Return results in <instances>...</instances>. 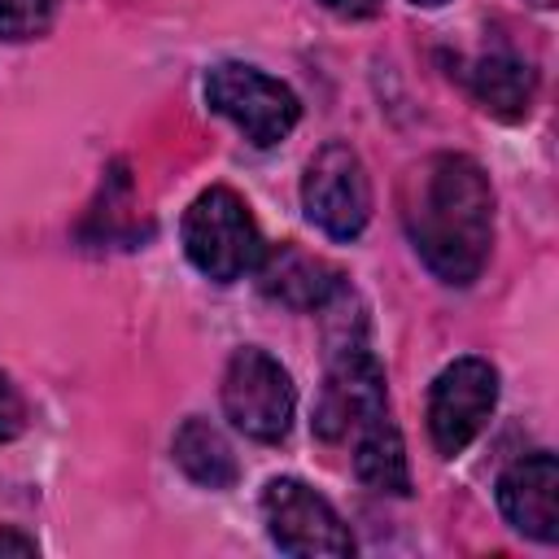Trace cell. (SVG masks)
I'll list each match as a JSON object with an SVG mask.
<instances>
[{
  "label": "cell",
  "mask_w": 559,
  "mask_h": 559,
  "mask_svg": "<svg viewBox=\"0 0 559 559\" xmlns=\"http://www.w3.org/2000/svg\"><path fill=\"white\" fill-rule=\"evenodd\" d=\"M406 231L441 284H472L493 249V188L467 153H437L415 175Z\"/></svg>",
  "instance_id": "obj_1"
},
{
  "label": "cell",
  "mask_w": 559,
  "mask_h": 559,
  "mask_svg": "<svg viewBox=\"0 0 559 559\" xmlns=\"http://www.w3.org/2000/svg\"><path fill=\"white\" fill-rule=\"evenodd\" d=\"M332 358H328V380L314 406V432L323 441H341L358 432L367 419L389 411L384 393V367L367 345V323L354 314L341 323V332L328 336Z\"/></svg>",
  "instance_id": "obj_2"
},
{
  "label": "cell",
  "mask_w": 559,
  "mask_h": 559,
  "mask_svg": "<svg viewBox=\"0 0 559 559\" xmlns=\"http://www.w3.org/2000/svg\"><path fill=\"white\" fill-rule=\"evenodd\" d=\"M262 249H266L262 231H258L249 205L231 188L214 183L188 205V214H183V253L205 280L231 284V280L249 275L258 266Z\"/></svg>",
  "instance_id": "obj_3"
},
{
  "label": "cell",
  "mask_w": 559,
  "mask_h": 559,
  "mask_svg": "<svg viewBox=\"0 0 559 559\" xmlns=\"http://www.w3.org/2000/svg\"><path fill=\"white\" fill-rule=\"evenodd\" d=\"M205 105L218 118H227L258 148L288 140L297 118H301L297 92L288 83L271 79L266 70L245 66V61H223L205 74Z\"/></svg>",
  "instance_id": "obj_4"
},
{
  "label": "cell",
  "mask_w": 559,
  "mask_h": 559,
  "mask_svg": "<svg viewBox=\"0 0 559 559\" xmlns=\"http://www.w3.org/2000/svg\"><path fill=\"white\" fill-rule=\"evenodd\" d=\"M297 389L280 358H271L258 345H245L227 358L223 371V415L236 432L253 441H284L293 428Z\"/></svg>",
  "instance_id": "obj_5"
},
{
  "label": "cell",
  "mask_w": 559,
  "mask_h": 559,
  "mask_svg": "<svg viewBox=\"0 0 559 559\" xmlns=\"http://www.w3.org/2000/svg\"><path fill=\"white\" fill-rule=\"evenodd\" d=\"M498 406V367L489 358L463 354L445 362L428 393V437L437 454L454 459L463 454L489 424Z\"/></svg>",
  "instance_id": "obj_6"
},
{
  "label": "cell",
  "mask_w": 559,
  "mask_h": 559,
  "mask_svg": "<svg viewBox=\"0 0 559 559\" xmlns=\"http://www.w3.org/2000/svg\"><path fill=\"white\" fill-rule=\"evenodd\" d=\"M301 210L332 240L362 236L371 218V179H367L362 157L349 144L332 140L310 157L306 179H301Z\"/></svg>",
  "instance_id": "obj_7"
},
{
  "label": "cell",
  "mask_w": 559,
  "mask_h": 559,
  "mask_svg": "<svg viewBox=\"0 0 559 559\" xmlns=\"http://www.w3.org/2000/svg\"><path fill=\"white\" fill-rule=\"evenodd\" d=\"M262 520H266L271 542L284 555H301V559L354 555V537H349L345 520L336 515V507L319 489L297 480V476L266 480V489H262Z\"/></svg>",
  "instance_id": "obj_8"
},
{
  "label": "cell",
  "mask_w": 559,
  "mask_h": 559,
  "mask_svg": "<svg viewBox=\"0 0 559 559\" xmlns=\"http://www.w3.org/2000/svg\"><path fill=\"white\" fill-rule=\"evenodd\" d=\"M498 507L511 528L533 542H559V463L550 450L515 459L498 476Z\"/></svg>",
  "instance_id": "obj_9"
},
{
  "label": "cell",
  "mask_w": 559,
  "mask_h": 559,
  "mask_svg": "<svg viewBox=\"0 0 559 559\" xmlns=\"http://www.w3.org/2000/svg\"><path fill=\"white\" fill-rule=\"evenodd\" d=\"M253 271H258V288L288 310H323L345 284V275L332 262H323L319 253H306L293 240L262 249Z\"/></svg>",
  "instance_id": "obj_10"
},
{
  "label": "cell",
  "mask_w": 559,
  "mask_h": 559,
  "mask_svg": "<svg viewBox=\"0 0 559 559\" xmlns=\"http://www.w3.org/2000/svg\"><path fill=\"white\" fill-rule=\"evenodd\" d=\"M354 472L367 489L376 493H393V498H406L411 493V463H406V445H402V432L397 424L384 415L367 419L358 432H354Z\"/></svg>",
  "instance_id": "obj_11"
},
{
  "label": "cell",
  "mask_w": 559,
  "mask_h": 559,
  "mask_svg": "<svg viewBox=\"0 0 559 559\" xmlns=\"http://www.w3.org/2000/svg\"><path fill=\"white\" fill-rule=\"evenodd\" d=\"M467 87L476 96V105L502 122H520L528 109H533V96H537V74L528 61L520 57H507V52H493V57H480L467 74Z\"/></svg>",
  "instance_id": "obj_12"
},
{
  "label": "cell",
  "mask_w": 559,
  "mask_h": 559,
  "mask_svg": "<svg viewBox=\"0 0 559 559\" xmlns=\"http://www.w3.org/2000/svg\"><path fill=\"white\" fill-rule=\"evenodd\" d=\"M170 454H175L179 472L188 480L205 485V489H231L236 476H240V463L231 454V441L210 419H201V415H192V419L179 424V432L170 441Z\"/></svg>",
  "instance_id": "obj_13"
},
{
  "label": "cell",
  "mask_w": 559,
  "mask_h": 559,
  "mask_svg": "<svg viewBox=\"0 0 559 559\" xmlns=\"http://www.w3.org/2000/svg\"><path fill=\"white\" fill-rule=\"evenodd\" d=\"M61 0H0V39H35L57 22Z\"/></svg>",
  "instance_id": "obj_14"
},
{
  "label": "cell",
  "mask_w": 559,
  "mask_h": 559,
  "mask_svg": "<svg viewBox=\"0 0 559 559\" xmlns=\"http://www.w3.org/2000/svg\"><path fill=\"white\" fill-rule=\"evenodd\" d=\"M26 428V397L9 371H0V441H13Z\"/></svg>",
  "instance_id": "obj_15"
},
{
  "label": "cell",
  "mask_w": 559,
  "mask_h": 559,
  "mask_svg": "<svg viewBox=\"0 0 559 559\" xmlns=\"http://www.w3.org/2000/svg\"><path fill=\"white\" fill-rule=\"evenodd\" d=\"M319 4L336 17H371L380 9V0H319Z\"/></svg>",
  "instance_id": "obj_16"
},
{
  "label": "cell",
  "mask_w": 559,
  "mask_h": 559,
  "mask_svg": "<svg viewBox=\"0 0 559 559\" xmlns=\"http://www.w3.org/2000/svg\"><path fill=\"white\" fill-rule=\"evenodd\" d=\"M35 550H39L35 537H22V533H13V528L0 533V555H35Z\"/></svg>",
  "instance_id": "obj_17"
},
{
  "label": "cell",
  "mask_w": 559,
  "mask_h": 559,
  "mask_svg": "<svg viewBox=\"0 0 559 559\" xmlns=\"http://www.w3.org/2000/svg\"><path fill=\"white\" fill-rule=\"evenodd\" d=\"M411 4H424V9H437V4H445V0H411Z\"/></svg>",
  "instance_id": "obj_18"
}]
</instances>
